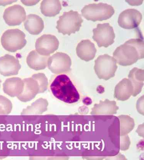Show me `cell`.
I'll list each match as a JSON object with an SVG mask.
<instances>
[{
    "mask_svg": "<svg viewBox=\"0 0 144 160\" xmlns=\"http://www.w3.org/2000/svg\"><path fill=\"white\" fill-rule=\"evenodd\" d=\"M130 82L128 79H124L117 86L116 88V97L118 99L124 100L128 98L130 92Z\"/></svg>",
    "mask_w": 144,
    "mask_h": 160,
    "instance_id": "obj_18",
    "label": "cell"
},
{
    "mask_svg": "<svg viewBox=\"0 0 144 160\" xmlns=\"http://www.w3.org/2000/svg\"><path fill=\"white\" fill-rule=\"evenodd\" d=\"M118 108L116 105L115 102H110L106 100L104 102L97 105L96 104L92 115H113L116 113V111Z\"/></svg>",
    "mask_w": 144,
    "mask_h": 160,
    "instance_id": "obj_17",
    "label": "cell"
},
{
    "mask_svg": "<svg viewBox=\"0 0 144 160\" xmlns=\"http://www.w3.org/2000/svg\"><path fill=\"white\" fill-rule=\"evenodd\" d=\"M1 80H0V83H1Z\"/></svg>",
    "mask_w": 144,
    "mask_h": 160,
    "instance_id": "obj_23",
    "label": "cell"
},
{
    "mask_svg": "<svg viewBox=\"0 0 144 160\" xmlns=\"http://www.w3.org/2000/svg\"><path fill=\"white\" fill-rule=\"evenodd\" d=\"M144 42L140 38L128 40L113 53L116 63L123 66L131 65L144 58Z\"/></svg>",
    "mask_w": 144,
    "mask_h": 160,
    "instance_id": "obj_1",
    "label": "cell"
},
{
    "mask_svg": "<svg viewBox=\"0 0 144 160\" xmlns=\"http://www.w3.org/2000/svg\"><path fill=\"white\" fill-rule=\"evenodd\" d=\"M16 1H0V6H5L16 2Z\"/></svg>",
    "mask_w": 144,
    "mask_h": 160,
    "instance_id": "obj_22",
    "label": "cell"
},
{
    "mask_svg": "<svg viewBox=\"0 0 144 160\" xmlns=\"http://www.w3.org/2000/svg\"><path fill=\"white\" fill-rule=\"evenodd\" d=\"M21 67L19 60L12 55L0 57V73L4 76L18 75Z\"/></svg>",
    "mask_w": 144,
    "mask_h": 160,
    "instance_id": "obj_12",
    "label": "cell"
},
{
    "mask_svg": "<svg viewBox=\"0 0 144 160\" xmlns=\"http://www.w3.org/2000/svg\"><path fill=\"white\" fill-rule=\"evenodd\" d=\"M39 1H22L21 2L23 3V4L26 5V6H33L36 4L37 3L39 2Z\"/></svg>",
    "mask_w": 144,
    "mask_h": 160,
    "instance_id": "obj_21",
    "label": "cell"
},
{
    "mask_svg": "<svg viewBox=\"0 0 144 160\" xmlns=\"http://www.w3.org/2000/svg\"><path fill=\"white\" fill-rule=\"evenodd\" d=\"M96 52L94 44L89 40H82L76 48V53L81 60L86 62L94 59Z\"/></svg>",
    "mask_w": 144,
    "mask_h": 160,
    "instance_id": "obj_13",
    "label": "cell"
},
{
    "mask_svg": "<svg viewBox=\"0 0 144 160\" xmlns=\"http://www.w3.org/2000/svg\"><path fill=\"white\" fill-rule=\"evenodd\" d=\"M25 38V33L19 29H8L2 36L1 44L7 51L15 52L25 46L27 41Z\"/></svg>",
    "mask_w": 144,
    "mask_h": 160,
    "instance_id": "obj_5",
    "label": "cell"
},
{
    "mask_svg": "<svg viewBox=\"0 0 144 160\" xmlns=\"http://www.w3.org/2000/svg\"><path fill=\"white\" fill-rule=\"evenodd\" d=\"M59 42L56 37L51 34H44L37 39L35 44L36 51L40 55L49 56L58 49Z\"/></svg>",
    "mask_w": 144,
    "mask_h": 160,
    "instance_id": "obj_9",
    "label": "cell"
},
{
    "mask_svg": "<svg viewBox=\"0 0 144 160\" xmlns=\"http://www.w3.org/2000/svg\"><path fill=\"white\" fill-rule=\"evenodd\" d=\"M51 92L54 97L67 104L78 102L80 94L70 78L65 74L57 75L50 85Z\"/></svg>",
    "mask_w": 144,
    "mask_h": 160,
    "instance_id": "obj_2",
    "label": "cell"
},
{
    "mask_svg": "<svg viewBox=\"0 0 144 160\" xmlns=\"http://www.w3.org/2000/svg\"><path fill=\"white\" fill-rule=\"evenodd\" d=\"M62 9V5L59 1H42L40 7L42 14L50 17L58 14Z\"/></svg>",
    "mask_w": 144,
    "mask_h": 160,
    "instance_id": "obj_16",
    "label": "cell"
},
{
    "mask_svg": "<svg viewBox=\"0 0 144 160\" xmlns=\"http://www.w3.org/2000/svg\"><path fill=\"white\" fill-rule=\"evenodd\" d=\"M142 18V15L140 12L135 9H129L125 10L120 13L118 22L121 28L131 29L139 26Z\"/></svg>",
    "mask_w": 144,
    "mask_h": 160,
    "instance_id": "obj_10",
    "label": "cell"
},
{
    "mask_svg": "<svg viewBox=\"0 0 144 160\" xmlns=\"http://www.w3.org/2000/svg\"><path fill=\"white\" fill-rule=\"evenodd\" d=\"M72 61L65 53L58 52L50 57L47 66L52 73L56 75L69 73L71 70Z\"/></svg>",
    "mask_w": 144,
    "mask_h": 160,
    "instance_id": "obj_8",
    "label": "cell"
},
{
    "mask_svg": "<svg viewBox=\"0 0 144 160\" xmlns=\"http://www.w3.org/2000/svg\"><path fill=\"white\" fill-rule=\"evenodd\" d=\"M95 62V72L100 79L107 80L115 76L118 66L113 57L108 54L100 55Z\"/></svg>",
    "mask_w": 144,
    "mask_h": 160,
    "instance_id": "obj_6",
    "label": "cell"
},
{
    "mask_svg": "<svg viewBox=\"0 0 144 160\" xmlns=\"http://www.w3.org/2000/svg\"><path fill=\"white\" fill-rule=\"evenodd\" d=\"M49 56H45L38 53L36 50L30 52L27 58V63L30 68L35 70L44 69L47 65Z\"/></svg>",
    "mask_w": 144,
    "mask_h": 160,
    "instance_id": "obj_15",
    "label": "cell"
},
{
    "mask_svg": "<svg viewBox=\"0 0 144 160\" xmlns=\"http://www.w3.org/2000/svg\"><path fill=\"white\" fill-rule=\"evenodd\" d=\"M81 12L82 16L89 21H103L111 18L114 14L115 9L106 3H93L85 6Z\"/></svg>",
    "mask_w": 144,
    "mask_h": 160,
    "instance_id": "obj_4",
    "label": "cell"
},
{
    "mask_svg": "<svg viewBox=\"0 0 144 160\" xmlns=\"http://www.w3.org/2000/svg\"><path fill=\"white\" fill-rule=\"evenodd\" d=\"M21 85V81L19 78L8 79L4 84V90L9 95H13L16 92V88H19Z\"/></svg>",
    "mask_w": 144,
    "mask_h": 160,
    "instance_id": "obj_20",
    "label": "cell"
},
{
    "mask_svg": "<svg viewBox=\"0 0 144 160\" xmlns=\"http://www.w3.org/2000/svg\"><path fill=\"white\" fill-rule=\"evenodd\" d=\"M144 77V70L138 68H134L130 71L128 77L130 80L132 81L135 86L138 87V90L143 85Z\"/></svg>",
    "mask_w": 144,
    "mask_h": 160,
    "instance_id": "obj_19",
    "label": "cell"
},
{
    "mask_svg": "<svg viewBox=\"0 0 144 160\" xmlns=\"http://www.w3.org/2000/svg\"><path fill=\"white\" fill-rule=\"evenodd\" d=\"M93 39L99 48H107L114 42L115 34L113 27L109 23L97 24L93 30Z\"/></svg>",
    "mask_w": 144,
    "mask_h": 160,
    "instance_id": "obj_7",
    "label": "cell"
},
{
    "mask_svg": "<svg viewBox=\"0 0 144 160\" xmlns=\"http://www.w3.org/2000/svg\"><path fill=\"white\" fill-rule=\"evenodd\" d=\"M25 29L32 35H37L41 33L44 28V22L38 15H28L24 23Z\"/></svg>",
    "mask_w": 144,
    "mask_h": 160,
    "instance_id": "obj_14",
    "label": "cell"
},
{
    "mask_svg": "<svg viewBox=\"0 0 144 160\" xmlns=\"http://www.w3.org/2000/svg\"><path fill=\"white\" fill-rule=\"evenodd\" d=\"M3 18L8 26H18L26 19V12L23 6L14 5L5 10Z\"/></svg>",
    "mask_w": 144,
    "mask_h": 160,
    "instance_id": "obj_11",
    "label": "cell"
},
{
    "mask_svg": "<svg viewBox=\"0 0 144 160\" xmlns=\"http://www.w3.org/2000/svg\"><path fill=\"white\" fill-rule=\"evenodd\" d=\"M83 20L80 14L73 10L65 12L57 21V29L59 33L70 35L79 31Z\"/></svg>",
    "mask_w": 144,
    "mask_h": 160,
    "instance_id": "obj_3",
    "label": "cell"
}]
</instances>
